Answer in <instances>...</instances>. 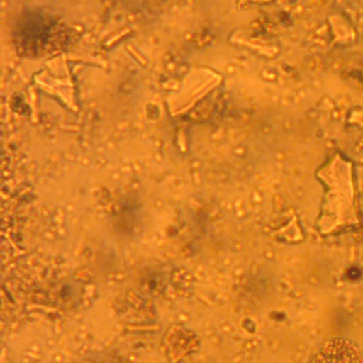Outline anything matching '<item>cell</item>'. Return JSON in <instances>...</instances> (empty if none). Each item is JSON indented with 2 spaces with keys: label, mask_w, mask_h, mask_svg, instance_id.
I'll return each instance as SVG.
<instances>
[{
  "label": "cell",
  "mask_w": 363,
  "mask_h": 363,
  "mask_svg": "<svg viewBox=\"0 0 363 363\" xmlns=\"http://www.w3.org/2000/svg\"><path fill=\"white\" fill-rule=\"evenodd\" d=\"M312 363H363V354L353 343L335 339L315 354Z\"/></svg>",
  "instance_id": "1"
}]
</instances>
